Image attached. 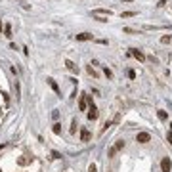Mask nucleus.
Segmentation results:
<instances>
[{
	"label": "nucleus",
	"instance_id": "1",
	"mask_svg": "<svg viewBox=\"0 0 172 172\" xmlns=\"http://www.w3.org/2000/svg\"><path fill=\"white\" fill-rule=\"evenodd\" d=\"M88 103H90V109H88V119H90V121H96V119H98V115H100V113H98V107L94 105L92 98H90V101H88Z\"/></svg>",
	"mask_w": 172,
	"mask_h": 172
},
{
	"label": "nucleus",
	"instance_id": "2",
	"mask_svg": "<svg viewBox=\"0 0 172 172\" xmlns=\"http://www.w3.org/2000/svg\"><path fill=\"white\" fill-rule=\"evenodd\" d=\"M122 147H124V140H119V142L111 147V149L107 151V157H115V153H117V151H121Z\"/></svg>",
	"mask_w": 172,
	"mask_h": 172
},
{
	"label": "nucleus",
	"instance_id": "3",
	"mask_svg": "<svg viewBox=\"0 0 172 172\" xmlns=\"http://www.w3.org/2000/svg\"><path fill=\"white\" fill-rule=\"evenodd\" d=\"M161 170L163 172H170L172 170V161L168 157H163V161H161Z\"/></svg>",
	"mask_w": 172,
	"mask_h": 172
},
{
	"label": "nucleus",
	"instance_id": "4",
	"mask_svg": "<svg viewBox=\"0 0 172 172\" xmlns=\"http://www.w3.org/2000/svg\"><path fill=\"white\" fill-rule=\"evenodd\" d=\"M113 12L111 10H94L92 12V17H109Z\"/></svg>",
	"mask_w": 172,
	"mask_h": 172
},
{
	"label": "nucleus",
	"instance_id": "5",
	"mask_svg": "<svg viewBox=\"0 0 172 172\" xmlns=\"http://www.w3.org/2000/svg\"><path fill=\"white\" fill-rule=\"evenodd\" d=\"M136 142H138V143H147V142H151L149 132H140V134L136 136Z\"/></svg>",
	"mask_w": 172,
	"mask_h": 172
},
{
	"label": "nucleus",
	"instance_id": "6",
	"mask_svg": "<svg viewBox=\"0 0 172 172\" xmlns=\"http://www.w3.org/2000/svg\"><path fill=\"white\" fill-rule=\"evenodd\" d=\"M88 101H90V96L82 94V96H80V101H79V109H80V111H86V107H88Z\"/></svg>",
	"mask_w": 172,
	"mask_h": 172
},
{
	"label": "nucleus",
	"instance_id": "7",
	"mask_svg": "<svg viewBox=\"0 0 172 172\" xmlns=\"http://www.w3.org/2000/svg\"><path fill=\"white\" fill-rule=\"evenodd\" d=\"M128 54H130V56H134L138 61H145V54H143L142 50H136V48H132V50H130Z\"/></svg>",
	"mask_w": 172,
	"mask_h": 172
},
{
	"label": "nucleus",
	"instance_id": "8",
	"mask_svg": "<svg viewBox=\"0 0 172 172\" xmlns=\"http://www.w3.org/2000/svg\"><path fill=\"white\" fill-rule=\"evenodd\" d=\"M90 138H92V134H90L88 128H82V130H80V140H82V142H90Z\"/></svg>",
	"mask_w": 172,
	"mask_h": 172
},
{
	"label": "nucleus",
	"instance_id": "9",
	"mask_svg": "<svg viewBox=\"0 0 172 172\" xmlns=\"http://www.w3.org/2000/svg\"><path fill=\"white\" fill-rule=\"evenodd\" d=\"M65 67H67V69H69V71H71V73H79V67H77V65L73 63L71 59H65Z\"/></svg>",
	"mask_w": 172,
	"mask_h": 172
},
{
	"label": "nucleus",
	"instance_id": "10",
	"mask_svg": "<svg viewBox=\"0 0 172 172\" xmlns=\"http://www.w3.org/2000/svg\"><path fill=\"white\" fill-rule=\"evenodd\" d=\"M48 84H50V88L54 90L56 94H59V86H57V82H56L54 79H48Z\"/></svg>",
	"mask_w": 172,
	"mask_h": 172
},
{
	"label": "nucleus",
	"instance_id": "11",
	"mask_svg": "<svg viewBox=\"0 0 172 172\" xmlns=\"http://www.w3.org/2000/svg\"><path fill=\"white\" fill-rule=\"evenodd\" d=\"M77 40H92V35L90 33H80V35H77Z\"/></svg>",
	"mask_w": 172,
	"mask_h": 172
},
{
	"label": "nucleus",
	"instance_id": "12",
	"mask_svg": "<svg viewBox=\"0 0 172 172\" xmlns=\"http://www.w3.org/2000/svg\"><path fill=\"white\" fill-rule=\"evenodd\" d=\"M157 117L161 119V121H166V119H168V115H166V111H163V109H159V111H157Z\"/></svg>",
	"mask_w": 172,
	"mask_h": 172
},
{
	"label": "nucleus",
	"instance_id": "13",
	"mask_svg": "<svg viewBox=\"0 0 172 172\" xmlns=\"http://www.w3.org/2000/svg\"><path fill=\"white\" fill-rule=\"evenodd\" d=\"M134 15H138V12H122V14H121V17H134Z\"/></svg>",
	"mask_w": 172,
	"mask_h": 172
},
{
	"label": "nucleus",
	"instance_id": "14",
	"mask_svg": "<svg viewBox=\"0 0 172 172\" xmlns=\"http://www.w3.org/2000/svg\"><path fill=\"white\" fill-rule=\"evenodd\" d=\"M124 33H132V35H140L138 29H132V27H124Z\"/></svg>",
	"mask_w": 172,
	"mask_h": 172
},
{
	"label": "nucleus",
	"instance_id": "15",
	"mask_svg": "<svg viewBox=\"0 0 172 172\" xmlns=\"http://www.w3.org/2000/svg\"><path fill=\"white\" fill-rule=\"evenodd\" d=\"M52 132H54V134H59L61 132V124H57V122H56V124L52 126Z\"/></svg>",
	"mask_w": 172,
	"mask_h": 172
},
{
	"label": "nucleus",
	"instance_id": "16",
	"mask_svg": "<svg viewBox=\"0 0 172 172\" xmlns=\"http://www.w3.org/2000/svg\"><path fill=\"white\" fill-rule=\"evenodd\" d=\"M170 40H172V35H166V36H163V38H161V42L163 44H168Z\"/></svg>",
	"mask_w": 172,
	"mask_h": 172
},
{
	"label": "nucleus",
	"instance_id": "17",
	"mask_svg": "<svg viewBox=\"0 0 172 172\" xmlns=\"http://www.w3.org/2000/svg\"><path fill=\"white\" fill-rule=\"evenodd\" d=\"M4 33H6V36L10 38V36H12V25H6V27H4Z\"/></svg>",
	"mask_w": 172,
	"mask_h": 172
},
{
	"label": "nucleus",
	"instance_id": "18",
	"mask_svg": "<svg viewBox=\"0 0 172 172\" xmlns=\"http://www.w3.org/2000/svg\"><path fill=\"white\" fill-rule=\"evenodd\" d=\"M103 73L107 75V79H113V71H111V69H107V67H105V69H103Z\"/></svg>",
	"mask_w": 172,
	"mask_h": 172
},
{
	"label": "nucleus",
	"instance_id": "19",
	"mask_svg": "<svg viewBox=\"0 0 172 172\" xmlns=\"http://www.w3.org/2000/svg\"><path fill=\"white\" fill-rule=\"evenodd\" d=\"M29 161H31V159H27V157H21V159H19V161H17V163H19V165H27V163H29Z\"/></svg>",
	"mask_w": 172,
	"mask_h": 172
},
{
	"label": "nucleus",
	"instance_id": "20",
	"mask_svg": "<svg viewBox=\"0 0 172 172\" xmlns=\"http://www.w3.org/2000/svg\"><path fill=\"white\" fill-rule=\"evenodd\" d=\"M128 77H130V79H136V71H132V69H130V71H128Z\"/></svg>",
	"mask_w": 172,
	"mask_h": 172
},
{
	"label": "nucleus",
	"instance_id": "21",
	"mask_svg": "<svg viewBox=\"0 0 172 172\" xmlns=\"http://www.w3.org/2000/svg\"><path fill=\"white\" fill-rule=\"evenodd\" d=\"M166 140H168V143H170V145H172V130H170L168 134H166Z\"/></svg>",
	"mask_w": 172,
	"mask_h": 172
},
{
	"label": "nucleus",
	"instance_id": "22",
	"mask_svg": "<svg viewBox=\"0 0 172 172\" xmlns=\"http://www.w3.org/2000/svg\"><path fill=\"white\" fill-rule=\"evenodd\" d=\"M75 132H77V122L73 121V126H71V134H75Z\"/></svg>",
	"mask_w": 172,
	"mask_h": 172
},
{
	"label": "nucleus",
	"instance_id": "23",
	"mask_svg": "<svg viewBox=\"0 0 172 172\" xmlns=\"http://www.w3.org/2000/svg\"><path fill=\"white\" fill-rule=\"evenodd\" d=\"M88 172H98V168H96V165H90V168H88Z\"/></svg>",
	"mask_w": 172,
	"mask_h": 172
},
{
	"label": "nucleus",
	"instance_id": "24",
	"mask_svg": "<svg viewBox=\"0 0 172 172\" xmlns=\"http://www.w3.org/2000/svg\"><path fill=\"white\" fill-rule=\"evenodd\" d=\"M52 157H54V159H59V157H61V155H59V153H57V151H52Z\"/></svg>",
	"mask_w": 172,
	"mask_h": 172
},
{
	"label": "nucleus",
	"instance_id": "25",
	"mask_svg": "<svg viewBox=\"0 0 172 172\" xmlns=\"http://www.w3.org/2000/svg\"><path fill=\"white\" fill-rule=\"evenodd\" d=\"M166 2H168V0H161V2H159V4H157V6H159V8H163V6H165V4H166Z\"/></svg>",
	"mask_w": 172,
	"mask_h": 172
},
{
	"label": "nucleus",
	"instance_id": "26",
	"mask_svg": "<svg viewBox=\"0 0 172 172\" xmlns=\"http://www.w3.org/2000/svg\"><path fill=\"white\" fill-rule=\"evenodd\" d=\"M124 2H132V0H124Z\"/></svg>",
	"mask_w": 172,
	"mask_h": 172
},
{
	"label": "nucleus",
	"instance_id": "27",
	"mask_svg": "<svg viewBox=\"0 0 172 172\" xmlns=\"http://www.w3.org/2000/svg\"><path fill=\"white\" fill-rule=\"evenodd\" d=\"M0 29H2V21H0Z\"/></svg>",
	"mask_w": 172,
	"mask_h": 172
},
{
	"label": "nucleus",
	"instance_id": "28",
	"mask_svg": "<svg viewBox=\"0 0 172 172\" xmlns=\"http://www.w3.org/2000/svg\"><path fill=\"white\" fill-rule=\"evenodd\" d=\"M109 172H113V170H109Z\"/></svg>",
	"mask_w": 172,
	"mask_h": 172
},
{
	"label": "nucleus",
	"instance_id": "29",
	"mask_svg": "<svg viewBox=\"0 0 172 172\" xmlns=\"http://www.w3.org/2000/svg\"><path fill=\"white\" fill-rule=\"evenodd\" d=\"M0 172H2V170H0Z\"/></svg>",
	"mask_w": 172,
	"mask_h": 172
}]
</instances>
